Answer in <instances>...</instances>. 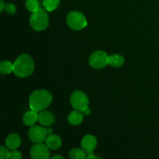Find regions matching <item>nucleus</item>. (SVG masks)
Masks as SVG:
<instances>
[{
	"mask_svg": "<svg viewBox=\"0 0 159 159\" xmlns=\"http://www.w3.org/2000/svg\"><path fill=\"white\" fill-rule=\"evenodd\" d=\"M52 102V95L47 90H36L30 96V107L32 110L39 112L45 110Z\"/></svg>",
	"mask_w": 159,
	"mask_h": 159,
	"instance_id": "1",
	"label": "nucleus"
},
{
	"mask_svg": "<svg viewBox=\"0 0 159 159\" xmlns=\"http://www.w3.org/2000/svg\"><path fill=\"white\" fill-rule=\"evenodd\" d=\"M34 70V63L29 54L19 56L13 64V73L19 78H26L32 75Z\"/></svg>",
	"mask_w": 159,
	"mask_h": 159,
	"instance_id": "2",
	"label": "nucleus"
},
{
	"mask_svg": "<svg viewBox=\"0 0 159 159\" xmlns=\"http://www.w3.org/2000/svg\"><path fill=\"white\" fill-rule=\"evenodd\" d=\"M30 23L34 30L37 31H43L46 29L49 24V17L46 12V9L39 8L35 12H32Z\"/></svg>",
	"mask_w": 159,
	"mask_h": 159,
	"instance_id": "3",
	"label": "nucleus"
},
{
	"mask_svg": "<svg viewBox=\"0 0 159 159\" xmlns=\"http://www.w3.org/2000/svg\"><path fill=\"white\" fill-rule=\"evenodd\" d=\"M70 101L73 108L82 112L86 115H89L90 110L89 109V99L86 95L82 91L73 92L70 97Z\"/></svg>",
	"mask_w": 159,
	"mask_h": 159,
	"instance_id": "4",
	"label": "nucleus"
},
{
	"mask_svg": "<svg viewBox=\"0 0 159 159\" xmlns=\"http://www.w3.org/2000/svg\"><path fill=\"white\" fill-rule=\"evenodd\" d=\"M67 23L71 29L80 30L87 26V20L82 12L72 11L67 16Z\"/></svg>",
	"mask_w": 159,
	"mask_h": 159,
	"instance_id": "5",
	"label": "nucleus"
},
{
	"mask_svg": "<svg viewBox=\"0 0 159 159\" xmlns=\"http://www.w3.org/2000/svg\"><path fill=\"white\" fill-rule=\"evenodd\" d=\"M89 63L93 68L100 69L109 65V56L104 51H95L90 55Z\"/></svg>",
	"mask_w": 159,
	"mask_h": 159,
	"instance_id": "6",
	"label": "nucleus"
},
{
	"mask_svg": "<svg viewBox=\"0 0 159 159\" xmlns=\"http://www.w3.org/2000/svg\"><path fill=\"white\" fill-rule=\"evenodd\" d=\"M30 140L34 143H43L48 138L47 129L40 126H33L28 131Z\"/></svg>",
	"mask_w": 159,
	"mask_h": 159,
	"instance_id": "7",
	"label": "nucleus"
},
{
	"mask_svg": "<svg viewBox=\"0 0 159 159\" xmlns=\"http://www.w3.org/2000/svg\"><path fill=\"white\" fill-rule=\"evenodd\" d=\"M50 154L49 148L43 143H36L30 149V157L34 159H48Z\"/></svg>",
	"mask_w": 159,
	"mask_h": 159,
	"instance_id": "8",
	"label": "nucleus"
},
{
	"mask_svg": "<svg viewBox=\"0 0 159 159\" xmlns=\"http://www.w3.org/2000/svg\"><path fill=\"white\" fill-rule=\"evenodd\" d=\"M97 141L93 135L88 134L83 138L82 141V148L87 153H91L96 147Z\"/></svg>",
	"mask_w": 159,
	"mask_h": 159,
	"instance_id": "9",
	"label": "nucleus"
},
{
	"mask_svg": "<svg viewBox=\"0 0 159 159\" xmlns=\"http://www.w3.org/2000/svg\"><path fill=\"white\" fill-rule=\"evenodd\" d=\"M54 120H55V119H54V114L51 112L44 111V110L39 112L38 122L41 125L48 127V126L52 125L54 123Z\"/></svg>",
	"mask_w": 159,
	"mask_h": 159,
	"instance_id": "10",
	"label": "nucleus"
},
{
	"mask_svg": "<svg viewBox=\"0 0 159 159\" xmlns=\"http://www.w3.org/2000/svg\"><path fill=\"white\" fill-rule=\"evenodd\" d=\"M5 144H6V148H8L9 150H15V149L18 148L20 147V144H21L20 137L16 133L10 134L6 138Z\"/></svg>",
	"mask_w": 159,
	"mask_h": 159,
	"instance_id": "11",
	"label": "nucleus"
},
{
	"mask_svg": "<svg viewBox=\"0 0 159 159\" xmlns=\"http://www.w3.org/2000/svg\"><path fill=\"white\" fill-rule=\"evenodd\" d=\"M23 124L28 127H32L38 121V114L37 112L31 110L30 111H28L23 115Z\"/></svg>",
	"mask_w": 159,
	"mask_h": 159,
	"instance_id": "12",
	"label": "nucleus"
},
{
	"mask_svg": "<svg viewBox=\"0 0 159 159\" xmlns=\"http://www.w3.org/2000/svg\"><path fill=\"white\" fill-rule=\"evenodd\" d=\"M45 141H46V144L48 145V147L52 150L59 148L61 145V140L57 135L55 134L48 135Z\"/></svg>",
	"mask_w": 159,
	"mask_h": 159,
	"instance_id": "13",
	"label": "nucleus"
},
{
	"mask_svg": "<svg viewBox=\"0 0 159 159\" xmlns=\"http://www.w3.org/2000/svg\"><path fill=\"white\" fill-rule=\"evenodd\" d=\"M68 120L69 122V124H71V125H79L83 120V115H82V112L79 111H72L69 114L68 118Z\"/></svg>",
	"mask_w": 159,
	"mask_h": 159,
	"instance_id": "14",
	"label": "nucleus"
},
{
	"mask_svg": "<svg viewBox=\"0 0 159 159\" xmlns=\"http://www.w3.org/2000/svg\"><path fill=\"white\" fill-rule=\"evenodd\" d=\"M124 63V58L120 54H113L109 56V65L113 67L120 68Z\"/></svg>",
	"mask_w": 159,
	"mask_h": 159,
	"instance_id": "15",
	"label": "nucleus"
},
{
	"mask_svg": "<svg viewBox=\"0 0 159 159\" xmlns=\"http://www.w3.org/2000/svg\"><path fill=\"white\" fill-rule=\"evenodd\" d=\"M60 4V0H43L44 9L48 12H52L57 9Z\"/></svg>",
	"mask_w": 159,
	"mask_h": 159,
	"instance_id": "16",
	"label": "nucleus"
},
{
	"mask_svg": "<svg viewBox=\"0 0 159 159\" xmlns=\"http://www.w3.org/2000/svg\"><path fill=\"white\" fill-rule=\"evenodd\" d=\"M0 71L2 75H8L13 72V65L8 61H2L0 63Z\"/></svg>",
	"mask_w": 159,
	"mask_h": 159,
	"instance_id": "17",
	"label": "nucleus"
},
{
	"mask_svg": "<svg viewBox=\"0 0 159 159\" xmlns=\"http://www.w3.org/2000/svg\"><path fill=\"white\" fill-rule=\"evenodd\" d=\"M85 151L81 150L79 148H75L70 151L69 156L72 159H83L86 158V155L85 153Z\"/></svg>",
	"mask_w": 159,
	"mask_h": 159,
	"instance_id": "18",
	"label": "nucleus"
},
{
	"mask_svg": "<svg viewBox=\"0 0 159 159\" xmlns=\"http://www.w3.org/2000/svg\"><path fill=\"white\" fill-rule=\"evenodd\" d=\"M26 8L30 11V12H35L37 9L40 8L39 6L38 0H26L25 3Z\"/></svg>",
	"mask_w": 159,
	"mask_h": 159,
	"instance_id": "19",
	"label": "nucleus"
},
{
	"mask_svg": "<svg viewBox=\"0 0 159 159\" xmlns=\"http://www.w3.org/2000/svg\"><path fill=\"white\" fill-rule=\"evenodd\" d=\"M9 155V148H5L4 146H1V147H0V158L1 159L8 158Z\"/></svg>",
	"mask_w": 159,
	"mask_h": 159,
	"instance_id": "20",
	"label": "nucleus"
},
{
	"mask_svg": "<svg viewBox=\"0 0 159 159\" xmlns=\"http://www.w3.org/2000/svg\"><path fill=\"white\" fill-rule=\"evenodd\" d=\"M8 158L10 159H20L22 158V155L20 152L15 150H11V152H9V155Z\"/></svg>",
	"mask_w": 159,
	"mask_h": 159,
	"instance_id": "21",
	"label": "nucleus"
},
{
	"mask_svg": "<svg viewBox=\"0 0 159 159\" xmlns=\"http://www.w3.org/2000/svg\"><path fill=\"white\" fill-rule=\"evenodd\" d=\"M6 12L9 14H14L16 11V8L15 5L12 4V3H9L6 5V9H5Z\"/></svg>",
	"mask_w": 159,
	"mask_h": 159,
	"instance_id": "22",
	"label": "nucleus"
},
{
	"mask_svg": "<svg viewBox=\"0 0 159 159\" xmlns=\"http://www.w3.org/2000/svg\"><path fill=\"white\" fill-rule=\"evenodd\" d=\"M6 6V5L5 4L4 1H3V0H1V1H0V12H2L3 10H5Z\"/></svg>",
	"mask_w": 159,
	"mask_h": 159,
	"instance_id": "23",
	"label": "nucleus"
},
{
	"mask_svg": "<svg viewBox=\"0 0 159 159\" xmlns=\"http://www.w3.org/2000/svg\"><path fill=\"white\" fill-rule=\"evenodd\" d=\"M89 155H87L86 156L87 158H99V157L96 156V155H93L92 153H89Z\"/></svg>",
	"mask_w": 159,
	"mask_h": 159,
	"instance_id": "24",
	"label": "nucleus"
},
{
	"mask_svg": "<svg viewBox=\"0 0 159 159\" xmlns=\"http://www.w3.org/2000/svg\"><path fill=\"white\" fill-rule=\"evenodd\" d=\"M52 159H55V158H60V159H63L64 158L62 156H61V155H54V156H53Z\"/></svg>",
	"mask_w": 159,
	"mask_h": 159,
	"instance_id": "25",
	"label": "nucleus"
},
{
	"mask_svg": "<svg viewBox=\"0 0 159 159\" xmlns=\"http://www.w3.org/2000/svg\"><path fill=\"white\" fill-rule=\"evenodd\" d=\"M47 132H48V135L52 134V130L50 128H47Z\"/></svg>",
	"mask_w": 159,
	"mask_h": 159,
	"instance_id": "26",
	"label": "nucleus"
}]
</instances>
